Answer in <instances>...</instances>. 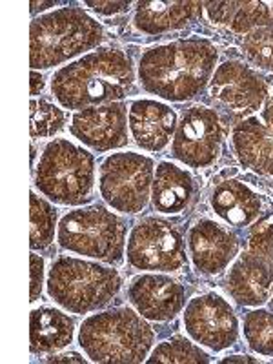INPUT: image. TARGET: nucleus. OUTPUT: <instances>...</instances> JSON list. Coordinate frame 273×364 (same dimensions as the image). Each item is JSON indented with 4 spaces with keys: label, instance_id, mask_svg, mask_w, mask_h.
<instances>
[{
    "label": "nucleus",
    "instance_id": "10",
    "mask_svg": "<svg viewBox=\"0 0 273 364\" xmlns=\"http://www.w3.org/2000/svg\"><path fill=\"white\" fill-rule=\"evenodd\" d=\"M223 144L219 117L206 106L186 109L177 126L173 155L191 168H204L215 162Z\"/></svg>",
    "mask_w": 273,
    "mask_h": 364
},
{
    "label": "nucleus",
    "instance_id": "26",
    "mask_svg": "<svg viewBox=\"0 0 273 364\" xmlns=\"http://www.w3.org/2000/svg\"><path fill=\"white\" fill-rule=\"evenodd\" d=\"M64 112L48 100H31L29 104V132L31 136H53L64 128Z\"/></svg>",
    "mask_w": 273,
    "mask_h": 364
},
{
    "label": "nucleus",
    "instance_id": "28",
    "mask_svg": "<svg viewBox=\"0 0 273 364\" xmlns=\"http://www.w3.org/2000/svg\"><path fill=\"white\" fill-rule=\"evenodd\" d=\"M208 355L186 339H171L159 344L149 363H208Z\"/></svg>",
    "mask_w": 273,
    "mask_h": 364
},
{
    "label": "nucleus",
    "instance_id": "21",
    "mask_svg": "<svg viewBox=\"0 0 273 364\" xmlns=\"http://www.w3.org/2000/svg\"><path fill=\"white\" fill-rule=\"evenodd\" d=\"M208 17L235 33H252L253 29L272 26V11L264 2H204Z\"/></svg>",
    "mask_w": 273,
    "mask_h": 364
},
{
    "label": "nucleus",
    "instance_id": "4",
    "mask_svg": "<svg viewBox=\"0 0 273 364\" xmlns=\"http://www.w3.org/2000/svg\"><path fill=\"white\" fill-rule=\"evenodd\" d=\"M79 343L95 363H142L154 344V331L129 308H115L86 318Z\"/></svg>",
    "mask_w": 273,
    "mask_h": 364
},
{
    "label": "nucleus",
    "instance_id": "15",
    "mask_svg": "<svg viewBox=\"0 0 273 364\" xmlns=\"http://www.w3.org/2000/svg\"><path fill=\"white\" fill-rule=\"evenodd\" d=\"M129 129L141 148L161 151L177 132V115L157 100H135L129 106Z\"/></svg>",
    "mask_w": 273,
    "mask_h": 364
},
{
    "label": "nucleus",
    "instance_id": "14",
    "mask_svg": "<svg viewBox=\"0 0 273 364\" xmlns=\"http://www.w3.org/2000/svg\"><path fill=\"white\" fill-rule=\"evenodd\" d=\"M211 95L235 112H255L262 106L268 87L250 68L240 63H224L215 71Z\"/></svg>",
    "mask_w": 273,
    "mask_h": 364
},
{
    "label": "nucleus",
    "instance_id": "12",
    "mask_svg": "<svg viewBox=\"0 0 273 364\" xmlns=\"http://www.w3.org/2000/svg\"><path fill=\"white\" fill-rule=\"evenodd\" d=\"M71 133L95 151H108L128 144L126 106L119 102L80 109L71 120Z\"/></svg>",
    "mask_w": 273,
    "mask_h": 364
},
{
    "label": "nucleus",
    "instance_id": "8",
    "mask_svg": "<svg viewBox=\"0 0 273 364\" xmlns=\"http://www.w3.org/2000/svg\"><path fill=\"white\" fill-rule=\"evenodd\" d=\"M154 184V161L139 154H115L100 168V195L117 211L139 213Z\"/></svg>",
    "mask_w": 273,
    "mask_h": 364
},
{
    "label": "nucleus",
    "instance_id": "18",
    "mask_svg": "<svg viewBox=\"0 0 273 364\" xmlns=\"http://www.w3.org/2000/svg\"><path fill=\"white\" fill-rule=\"evenodd\" d=\"M204 2H166V0H151L139 2L135 11V26L144 33L159 35L181 29L203 11Z\"/></svg>",
    "mask_w": 273,
    "mask_h": 364
},
{
    "label": "nucleus",
    "instance_id": "29",
    "mask_svg": "<svg viewBox=\"0 0 273 364\" xmlns=\"http://www.w3.org/2000/svg\"><path fill=\"white\" fill-rule=\"evenodd\" d=\"M250 248H252V253L261 257L266 264L273 266V223L264 224L253 233Z\"/></svg>",
    "mask_w": 273,
    "mask_h": 364
},
{
    "label": "nucleus",
    "instance_id": "33",
    "mask_svg": "<svg viewBox=\"0 0 273 364\" xmlns=\"http://www.w3.org/2000/svg\"><path fill=\"white\" fill-rule=\"evenodd\" d=\"M29 82H31V95H38L42 90H44V77H42L41 73H37V71H31V75H29Z\"/></svg>",
    "mask_w": 273,
    "mask_h": 364
},
{
    "label": "nucleus",
    "instance_id": "7",
    "mask_svg": "<svg viewBox=\"0 0 273 364\" xmlns=\"http://www.w3.org/2000/svg\"><path fill=\"white\" fill-rule=\"evenodd\" d=\"M124 240V223L102 206L70 211L58 224V245L64 250L108 264L122 262Z\"/></svg>",
    "mask_w": 273,
    "mask_h": 364
},
{
    "label": "nucleus",
    "instance_id": "2",
    "mask_svg": "<svg viewBox=\"0 0 273 364\" xmlns=\"http://www.w3.org/2000/svg\"><path fill=\"white\" fill-rule=\"evenodd\" d=\"M133 80L132 58L119 50H102L58 70L51 91L64 108L86 109L124 99Z\"/></svg>",
    "mask_w": 273,
    "mask_h": 364
},
{
    "label": "nucleus",
    "instance_id": "25",
    "mask_svg": "<svg viewBox=\"0 0 273 364\" xmlns=\"http://www.w3.org/2000/svg\"><path fill=\"white\" fill-rule=\"evenodd\" d=\"M245 337L253 352L273 357V314L268 310H253L246 314Z\"/></svg>",
    "mask_w": 273,
    "mask_h": 364
},
{
    "label": "nucleus",
    "instance_id": "1",
    "mask_svg": "<svg viewBox=\"0 0 273 364\" xmlns=\"http://www.w3.org/2000/svg\"><path fill=\"white\" fill-rule=\"evenodd\" d=\"M217 64L208 41H177L146 51L139 64L142 87L166 100L182 102L199 95Z\"/></svg>",
    "mask_w": 273,
    "mask_h": 364
},
{
    "label": "nucleus",
    "instance_id": "32",
    "mask_svg": "<svg viewBox=\"0 0 273 364\" xmlns=\"http://www.w3.org/2000/svg\"><path fill=\"white\" fill-rule=\"evenodd\" d=\"M262 119H264V128L269 135L273 136V97H269L268 102H266L264 113H262Z\"/></svg>",
    "mask_w": 273,
    "mask_h": 364
},
{
    "label": "nucleus",
    "instance_id": "31",
    "mask_svg": "<svg viewBox=\"0 0 273 364\" xmlns=\"http://www.w3.org/2000/svg\"><path fill=\"white\" fill-rule=\"evenodd\" d=\"M86 6H90L93 11L100 13V15H117V13H122L129 8V2H93V0H87Z\"/></svg>",
    "mask_w": 273,
    "mask_h": 364
},
{
    "label": "nucleus",
    "instance_id": "23",
    "mask_svg": "<svg viewBox=\"0 0 273 364\" xmlns=\"http://www.w3.org/2000/svg\"><path fill=\"white\" fill-rule=\"evenodd\" d=\"M193 195L190 173L171 162H162L154 181V206L162 213H178L188 206Z\"/></svg>",
    "mask_w": 273,
    "mask_h": 364
},
{
    "label": "nucleus",
    "instance_id": "11",
    "mask_svg": "<svg viewBox=\"0 0 273 364\" xmlns=\"http://www.w3.org/2000/svg\"><path fill=\"white\" fill-rule=\"evenodd\" d=\"M184 324L195 343L215 352L232 346L239 336L233 308L215 294L195 297L184 311Z\"/></svg>",
    "mask_w": 273,
    "mask_h": 364
},
{
    "label": "nucleus",
    "instance_id": "6",
    "mask_svg": "<svg viewBox=\"0 0 273 364\" xmlns=\"http://www.w3.org/2000/svg\"><path fill=\"white\" fill-rule=\"evenodd\" d=\"M95 161L80 146L70 141L50 142L37 166L38 190L53 203L79 206L91 199Z\"/></svg>",
    "mask_w": 273,
    "mask_h": 364
},
{
    "label": "nucleus",
    "instance_id": "5",
    "mask_svg": "<svg viewBox=\"0 0 273 364\" xmlns=\"http://www.w3.org/2000/svg\"><path fill=\"white\" fill-rule=\"evenodd\" d=\"M117 269L95 262L63 257L48 275V294L57 304L73 314H87L106 306L120 290Z\"/></svg>",
    "mask_w": 273,
    "mask_h": 364
},
{
    "label": "nucleus",
    "instance_id": "24",
    "mask_svg": "<svg viewBox=\"0 0 273 364\" xmlns=\"http://www.w3.org/2000/svg\"><path fill=\"white\" fill-rule=\"evenodd\" d=\"M31 233H29V245L33 250H44L53 242L55 237V224H57V215L55 210L46 203L44 199L31 193Z\"/></svg>",
    "mask_w": 273,
    "mask_h": 364
},
{
    "label": "nucleus",
    "instance_id": "3",
    "mask_svg": "<svg viewBox=\"0 0 273 364\" xmlns=\"http://www.w3.org/2000/svg\"><path fill=\"white\" fill-rule=\"evenodd\" d=\"M104 31L84 9L63 8L38 17L29 29V64L48 70L102 42Z\"/></svg>",
    "mask_w": 273,
    "mask_h": 364
},
{
    "label": "nucleus",
    "instance_id": "36",
    "mask_svg": "<svg viewBox=\"0 0 273 364\" xmlns=\"http://www.w3.org/2000/svg\"><path fill=\"white\" fill-rule=\"evenodd\" d=\"M272 302H273V301H272Z\"/></svg>",
    "mask_w": 273,
    "mask_h": 364
},
{
    "label": "nucleus",
    "instance_id": "22",
    "mask_svg": "<svg viewBox=\"0 0 273 364\" xmlns=\"http://www.w3.org/2000/svg\"><path fill=\"white\" fill-rule=\"evenodd\" d=\"M31 352L50 353L68 346L73 339V321L55 308L31 311Z\"/></svg>",
    "mask_w": 273,
    "mask_h": 364
},
{
    "label": "nucleus",
    "instance_id": "9",
    "mask_svg": "<svg viewBox=\"0 0 273 364\" xmlns=\"http://www.w3.org/2000/svg\"><path fill=\"white\" fill-rule=\"evenodd\" d=\"M128 261L136 269L177 272L186 264L181 233L164 220H142L129 235Z\"/></svg>",
    "mask_w": 273,
    "mask_h": 364
},
{
    "label": "nucleus",
    "instance_id": "35",
    "mask_svg": "<svg viewBox=\"0 0 273 364\" xmlns=\"http://www.w3.org/2000/svg\"><path fill=\"white\" fill-rule=\"evenodd\" d=\"M224 364L226 363H257L255 359H250V357H242V355H233V357H228V359L223 360Z\"/></svg>",
    "mask_w": 273,
    "mask_h": 364
},
{
    "label": "nucleus",
    "instance_id": "30",
    "mask_svg": "<svg viewBox=\"0 0 273 364\" xmlns=\"http://www.w3.org/2000/svg\"><path fill=\"white\" fill-rule=\"evenodd\" d=\"M29 266H31V301H37L42 294V282H44V259L31 253Z\"/></svg>",
    "mask_w": 273,
    "mask_h": 364
},
{
    "label": "nucleus",
    "instance_id": "17",
    "mask_svg": "<svg viewBox=\"0 0 273 364\" xmlns=\"http://www.w3.org/2000/svg\"><path fill=\"white\" fill-rule=\"evenodd\" d=\"M272 272L255 253H245L237 259L228 275V290L242 306L264 304L272 294Z\"/></svg>",
    "mask_w": 273,
    "mask_h": 364
},
{
    "label": "nucleus",
    "instance_id": "27",
    "mask_svg": "<svg viewBox=\"0 0 273 364\" xmlns=\"http://www.w3.org/2000/svg\"><path fill=\"white\" fill-rule=\"evenodd\" d=\"M242 51L248 60L261 70L273 71V28L253 29L242 41Z\"/></svg>",
    "mask_w": 273,
    "mask_h": 364
},
{
    "label": "nucleus",
    "instance_id": "16",
    "mask_svg": "<svg viewBox=\"0 0 273 364\" xmlns=\"http://www.w3.org/2000/svg\"><path fill=\"white\" fill-rule=\"evenodd\" d=\"M235 237L211 220H200L190 232V252L197 269L208 275L220 273L237 255Z\"/></svg>",
    "mask_w": 273,
    "mask_h": 364
},
{
    "label": "nucleus",
    "instance_id": "34",
    "mask_svg": "<svg viewBox=\"0 0 273 364\" xmlns=\"http://www.w3.org/2000/svg\"><path fill=\"white\" fill-rule=\"evenodd\" d=\"M50 363H84L82 357L79 355V353H63V355H55L51 357V359H48Z\"/></svg>",
    "mask_w": 273,
    "mask_h": 364
},
{
    "label": "nucleus",
    "instance_id": "13",
    "mask_svg": "<svg viewBox=\"0 0 273 364\" xmlns=\"http://www.w3.org/2000/svg\"><path fill=\"white\" fill-rule=\"evenodd\" d=\"M129 301L148 321L164 323L173 318L184 306L186 291L166 275H141L129 286Z\"/></svg>",
    "mask_w": 273,
    "mask_h": 364
},
{
    "label": "nucleus",
    "instance_id": "19",
    "mask_svg": "<svg viewBox=\"0 0 273 364\" xmlns=\"http://www.w3.org/2000/svg\"><path fill=\"white\" fill-rule=\"evenodd\" d=\"M233 148L245 168L273 177V136L259 120L248 119L233 129Z\"/></svg>",
    "mask_w": 273,
    "mask_h": 364
},
{
    "label": "nucleus",
    "instance_id": "20",
    "mask_svg": "<svg viewBox=\"0 0 273 364\" xmlns=\"http://www.w3.org/2000/svg\"><path fill=\"white\" fill-rule=\"evenodd\" d=\"M211 206L226 223L246 226L253 223L261 210V200L239 181H224L213 190Z\"/></svg>",
    "mask_w": 273,
    "mask_h": 364
}]
</instances>
